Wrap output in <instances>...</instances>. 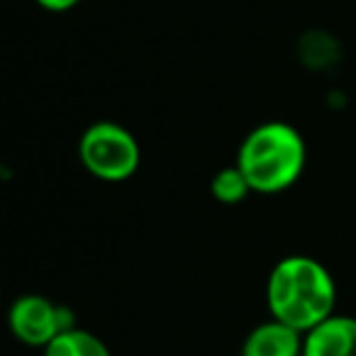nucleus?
Masks as SVG:
<instances>
[{"label": "nucleus", "instance_id": "7", "mask_svg": "<svg viewBox=\"0 0 356 356\" xmlns=\"http://www.w3.org/2000/svg\"><path fill=\"white\" fill-rule=\"evenodd\" d=\"M44 356H110V349L93 332L76 327L56 337L44 349Z\"/></svg>", "mask_w": 356, "mask_h": 356}, {"label": "nucleus", "instance_id": "3", "mask_svg": "<svg viewBox=\"0 0 356 356\" xmlns=\"http://www.w3.org/2000/svg\"><path fill=\"white\" fill-rule=\"evenodd\" d=\"M79 156L95 178L118 184L137 173L139 144L122 124L95 122L81 137Z\"/></svg>", "mask_w": 356, "mask_h": 356}, {"label": "nucleus", "instance_id": "4", "mask_svg": "<svg viewBox=\"0 0 356 356\" xmlns=\"http://www.w3.org/2000/svg\"><path fill=\"white\" fill-rule=\"evenodd\" d=\"M10 330L22 344L47 349L59 334L76 330V317L66 305H56L44 296H22L13 302Z\"/></svg>", "mask_w": 356, "mask_h": 356}, {"label": "nucleus", "instance_id": "9", "mask_svg": "<svg viewBox=\"0 0 356 356\" xmlns=\"http://www.w3.org/2000/svg\"><path fill=\"white\" fill-rule=\"evenodd\" d=\"M42 8H47V10H54V13H64L69 10V8H74L79 0H37Z\"/></svg>", "mask_w": 356, "mask_h": 356}, {"label": "nucleus", "instance_id": "2", "mask_svg": "<svg viewBox=\"0 0 356 356\" xmlns=\"http://www.w3.org/2000/svg\"><path fill=\"white\" fill-rule=\"evenodd\" d=\"M239 171L257 193H278L293 186L305 166V142L286 122H266L247 134L237 156Z\"/></svg>", "mask_w": 356, "mask_h": 356}, {"label": "nucleus", "instance_id": "1", "mask_svg": "<svg viewBox=\"0 0 356 356\" xmlns=\"http://www.w3.org/2000/svg\"><path fill=\"white\" fill-rule=\"evenodd\" d=\"M266 302L273 320L307 334L334 315L337 288L320 261L310 257H286L268 276Z\"/></svg>", "mask_w": 356, "mask_h": 356}, {"label": "nucleus", "instance_id": "8", "mask_svg": "<svg viewBox=\"0 0 356 356\" xmlns=\"http://www.w3.org/2000/svg\"><path fill=\"white\" fill-rule=\"evenodd\" d=\"M210 191L213 195L225 205H234V203H242L249 193H252V186H249L247 176L239 171V166H227L222 171L215 173L213 184H210Z\"/></svg>", "mask_w": 356, "mask_h": 356}, {"label": "nucleus", "instance_id": "6", "mask_svg": "<svg viewBox=\"0 0 356 356\" xmlns=\"http://www.w3.org/2000/svg\"><path fill=\"white\" fill-rule=\"evenodd\" d=\"M305 334L278 320L254 327L242 344V356H302Z\"/></svg>", "mask_w": 356, "mask_h": 356}, {"label": "nucleus", "instance_id": "5", "mask_svg": "<svg viewBox=\"0 0 356 356\" xmlns=\"http://www.w3.org/2000/svg\"><path fill=\"white\" fill-rule=\"evenodd\" d=\"M302 356H356V317L332 315L310 330Z\"/></svg>", "mask_w": 356, "mask_h": 356}]
</instances>
